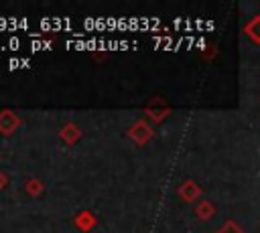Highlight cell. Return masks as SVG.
<instances>
[{"mask_svg": "<svg viewBox=\"0 0 260 233\" xmlns=\"http://www.w3.org/2000/svg\"><path fill=\"white\" fill-rule=\"evenodd\" d=\"M244 32H246V36H248L252 43L260 45V14L252 16V18L246 22V26H244Z\"/></svg>", "mask_w": 260, "mask_h": 233, "instance_id": "obj_1", "label": "cell"}, {"mask_svg": "<svg viewBox=\"0 0 260 233\" xmlns=\"http://www.w3.org/2000/svg\"><path fill=\"white\" fill-rule=\"evenodd\" d=\"M179 192H181V197H183L185 201H193V199H197V197H199V188H197L193 182H187V184H183Z\"/></svg>", "mask_w": 260, "mask_h": 233, "instance_id": "obj_2", "label": "cell"}, {"mask_svg": "<svg viewBox=\"0 0 260 233\" xmlns=\"http://www.w3.org/2000/svg\"><path fill=\"white\" fill-rule=\"evenodd\" d=\"M213 205L211 203H207V201H203L199 207H197V215L201 217V219H209V217H213Z\"/></svg>", "mask_w": 260, "mask_h": 233, "instance_id": "obj_3", "label": "cell"}, {"mask_svg": "<svg viewBox=\"0 0 260 233\" xmlns=\"http://www.w3.org/2000/svg\"><path fill=\"white\" fill-rule=\"evenodd\" d=\"M217 233H246V231H244L236 221H225L223 227H221Z\"/></svg>", "mask_w": 260, "mask_h": 233, "instance_id": "obj_4", "label": "cell"}]
</instances>
